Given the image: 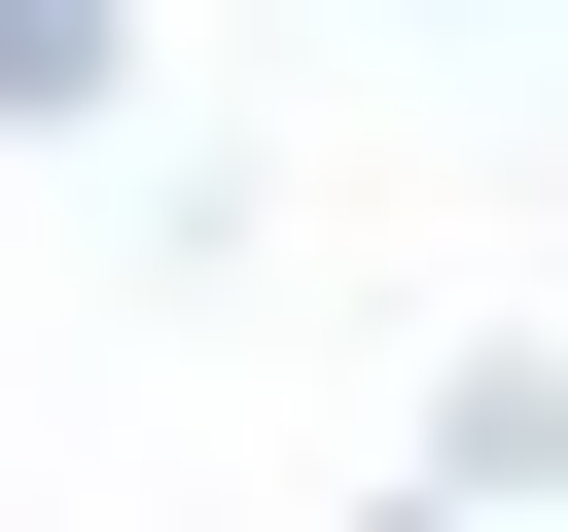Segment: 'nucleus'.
<instances>
[{"label": "nucleus", "mask_w": 568, "mask_h": 532, "mask_svg": "<svg viewBox=\"0 0 568 532\" xmlns=\"http://www.w3.org/2000/svg\"><path fill=\"white\" fill-rule=\"evenodd\" d=\"M426 497H568V355H462L426 390Z\"/></svg>", "instance_id": "obj_1"}, {"label": "nucleus", "mask_w": 568, "mask_h": 532, "mask_svg": "<svg viewBox=\"0 0 568 532\" xmlns=\"http://www.w3.org/2000/svg\"><path fill=\"white\" fill-rule=\"evenodd\" d=\"M106 71H142V0H0V106L36 142H106Z\"/></svg>", "instance_id": "obj_2"}]
</instances>
